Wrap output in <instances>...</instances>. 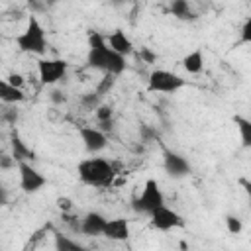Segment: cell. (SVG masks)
<instances>
[{
	"instance_id": "1",
	"label": "cell",
	"mask_w": 251,
	"mask_h": 251,
	"mask_svg": "<svg viewBox=\"0 0 251 251\" xmlns=\"http://www.w3.org/2000/svg\"><path fill=\"white\" fill-rule=\"evenodd\" d=\"M86 65L90 69L102 71L104 75H112V76H120L127 63L122 55L114 53L108 43H106V35H102L100 31H90L88 33V53H86Z\"/></svg>"
},
{
	"instance_id": "2",
	"label": "cell",
	"mask_w": 251,
	"mask_h": 251,
	"mask_svg": "<svg viewBox=\"0 0 251 251\" xmlns=\"http://www.w3.org/2000/svg\"><path fill=\"white\" fill-rule=\"evenodd\" d=\"M76 173H78V178L82 184L94 186V188H108V186H112V182L116 178L114 165L102 157H88V159L78 161Z\"/></svg>"
},
{
	"instance_id": "3",
	"label": "cell",
	"mask_w": 251,
	"mask_h": 251,
	"mask_svg": "<svg viewBox=\"0 0 251 251\" xmlns=\"http://www.w3.org/2000/svg\"><path fill=\"white\" fill-rule=\"evenodd\" d=\"M16 45L22 53H31V55H45L47 51V35L39 20L31 14L27 18L25 29L16 37Z\"/></svg>"
},
{
	"instance_id": "4",
	"label": "cell",
	"mask_w": 251,
	"mask_h": 251,
	"mask_svg": "<svg viewBox=\"0 0 251 251\" xmlns=\"http://www.w3.org/2000/svg\"><path fill=\"white\" fill-rule=\"evenodd\" d=\"M161 206H165V196H163V192L159 188V182L155 178H147L145 184H143L141 194L133 200V210L139 212V214L151 216Z\"/></svg>"
},
{
	"instance_id": "5",
	"label": "cell",
	"mask_w": 251,
	"mask_h": 251,
	"mask_svg": "<svg viewBox=\"0 0 251 251\" xmlns=\"http://www.w3.org/2000/svg\"><path fill=\"white\" fill-rule=\"evenodd\" d=\"M184 84H186V80H184L182 76H178L176 73L165 71V69H155V71H151V75H149V78H147V90H149V92L175 94V92H178Z\"/></svg>"
},
{
	"instance_id": "6",
	"label": "cell",
	"mask_w": 251,
	"mask_h": 251,
	"mask_svg": "<svg viewBox=\"0 0 251 251\" xmlns=\"http://www.w3.org/2000/svg\"><path fill=\"white\" fill-rule=\"evenodd\" d=\"M69 69V63L65 59H39L37 61V75L41 84H57L59 80L65 78Z\"/></svg>"
},
{
	"instance_id": "7",
	"label": "cell",
	"mask_w": 251,
	"mask_h": 251,
	"mask_svg": "<svg viewBox=\"0 0 251 251\" xmlns=\"http://www.w3.org/2000/svg\"><path fill=\"white\" fill-rule=\"evenodd\" d=\"M18 173H20V188L27 194L39 192L47 184V178L31 163H18Z\"/></svg>"
},
{
	"instance_id": "8",
	"label": "cell",
	"mask_w": 251,
	"mask_h": 251,
	"mask_svg": "<svg viewBox=\"0 0 251 251\" xmlns=\"http://www.w3.org/2000/svg\"><path fill=\"white\" fill-rule=\"evenodd\" d=\"M149 218H151V227L157 231H171L176 227H184V218L167 206L157 208Z\"/></svg>"
},
{
	"instance_id": "9",
	"label": "cell",
	"mask_w": 251,
	"mask_h": 251,
	"mask_svg": "<svg viewBox=\"0 0 251 251\" xmlns=\"http://www.w3.org/2000/svg\"><path fill=\"white\" fill-rule=\"evenodd\" d=\"M163 169H165V173H167L169 176H173V178H184V176H188L190 171H192L188 159L182 157L180 153L171 151V149H165V151H163Z\"/></svg>"
},
{
	"instance_id": "10",
	"label": "cell",
	"mask_w": 251,
	"mask_h": 251,
	"mask_svg": "<svg viewBox=\"0 0 251 251\" xmlns=\"http://www.w3.org/2000/svg\"><path fill=\"white\" fill-rule=\"evenodd\" d=\"M78 135H80V141H82V145L88 153H100L108 145L106 133L100 131L98 127H80Z\"/></svg>"
},
{
	"instance_id": "11",
	"label": "cell",
	"mask_w": 251,
	"mask_h": 251,
	"mask_svg": "<svg viewBox=\"0 0 251 251\" xmlns=\"http://www.w3.org/2000/svg\"><path fill=\"white\" fill-rule=\"evenodd\" d=\"M106 222H108V218L102 216L100 212H86L80 218V229H78V233L88 235V237H98V235H102Z\"/></svg>"
},
{
	"instance_id": "12",
	"label": "cell",
	"mask_w": 251,
	"mask_h": 251,
	"mask_svg": "<svg viewBox=\"0 0 251 251\" xmlns=\"http://www.w3.org/2000/svg\"><path fill=\"white\" fill-rule=\"evenodd\" d=\"M106 43H108V47H110L114 53L122 55L124 59L133 53V41L126 35L124 29H114L110 35H106Z\"/></svg>"
},
{
	"instance_id": "13",
	"label": "cell",
	"mask_w": 251,
	"mask_h": 251,
	"mask_svg": "<svg viewBox=\"0 0 251 251\" xmlns=\"http://www.w3.org/2000/svg\"><path fill=\"white\" fill-rule=\"evenodd\" d=\"M102 235L110 241H126L129 237V222L126 218H114L108 220L104 226Z\"/></svg>"
},
{
	"instance_id": "14",
	"label": "cell",
	"mask_w": 251,
	"mask_h": 251,
	"mask_svg": "<svg viewBox=\"0 0 251 251\" xmlns=\"http://www.w3.org/2000/svg\"><path fill=\"white\" fill-rule=\"evenodd\" d=\"M10 147H12V159L16 163H29L35 159V153L25 145V141L18 135V131H12L10 135Z\"/></svg>"
},
{
	"instance_id": "15",
	"label": "cell",
	"mask_w": 251,
	"mask_h": 251,
	"mask_svg": "<svg viewBox=\"0 0 251 251\" xmlns=\"http://www.w3.org/2000/svg\"><path fill=\"white\" fill-rule=\"evenodd\" d=\"M25 100V94L22 88H16L8 84L4 78H0V102L4 104H20Z\"/></svg>"
},
{
	"instance_id": "16",
	"label": "cell",
	"mask_w": 251,
	"mask_h": 251,
	"mask_svg": "<svg viewBox=\"0 0 251 251\" xmlns=\"http://www.w3.org/2000/svg\"><path fill=\"white\" fill-rule=\"evenodd\" d=\"M169 12L176 18V20H182V22H194L198 16L192 12L190 4L186 0H173L169 4Z\"/></svg>"
},
{
	"instance_id": "17",
	"label": "cell",
	"mask_w": 251,
	"mask_h": 251,
	"mask_svg": "<svg viewBox=\"0 0 251 251\" xmlns=\"http://www.w3.org/2000/svg\"><path fill=\"white\" fill-rule=\"evenodd\" d=\"M182 67H184V71L190 73V75L202 73V69H204V53H202V49H194V51H190L188 55H184Z\"/></svg>"
},
{
	"instance_id": "18",
	"label": "cell",
	"mask_w": 251,
	"mask_h": 251,
	"mask_svg": "<svg viewBox=\"0 0 251 251\" xmlns=\"http://www.w3.org/2000/svg\"><path fill=\"white\" fill-rule=\"evenodd\" d=\"M233 124L237 126V129H239V137H241V145L247 149V147H251V122L245 118V116H239V114H235L233 116Z\"/></svg>"
},
{
	"instance_id": "19",
	"label": "cell",
	"mask_w": 251,
	"mask_h": 251,
	"mask_svg": "<svg viewBox=\"0 0 251 251\" xmlns=\"http://www.w3.org/2000/svg\"><path fill=\"white\" fill-rule=\"evenodd\" d=\"M55 251H86V249L63 233H55Z\"/></svg>"
},
{
	"instance_id": "20",
	"label": "cell",
	"mask_w": 251,
	"mask_h": 251,
	"mask_svg": "<svg viewBox=\"0 0 251 251\" xmlns=\"http://www.w3.org/2000/svg\"><path fill=\"white\" fill-rule=\"evenodd\" d=\"M114 84H116V76H112V75H104L102 80L98 82V86L94 88V92H96L100 98H104V96L114 88Z\"/></svg>"
},
{
	"instance_id": "21",
	"label": "cell",
	"mask_w": 251,
	"mask_h": 251,
	"mask_svg": "<svg viewBox=\"0 0 251 251\" xmlns=\"http://www.w3.org/2000/svg\"><path fill=\"white\" fill-rule=\"evenodd\" d=\"M80 104L86 108V110H96L100 104H102V98L92 90V92H84L80 96Z\"/></svg>"
},
{
	"instance_id": "22",
	"label": "cell",
	"mask_w": 251,
	"mask_h": 251,
	"mask_svg": "<svg viewBox=\"0 0 251 251\" xmlns=\"http://www.w3.org/2000/svg\"><path fill=\"white\" fill-rule=\"evenodd\" d=\"M226 227H227V231H229L231 235H237V233L243 229V222H241L237 216L227 214V216H226Z\"/></svg>"
},
{
	"instance_id": "23",
	"label": "cell",
	"mask_w": 251,
	"mask_h": 251,
	"mask_svg": "<svg viewBox=\"0 0 251 251\" xmlns=\"http://www.w3.org/2000/svg\"><path fill=\"white\" fill-rule=\"evenodd\" d=\"M49 100H51L55 106H61V104H65V102H67V96H65V92H63V90L53 88V90L49 92Z\"/></svg>"
},
{
	"instance_id": "24",
	"label": "cell",
	"mask_w": 251,
	"mask_h": 251,
	"mask_svg": "<svg viewBox=\"0 0 251 251\" xmlns=\"http://www.w3.org/2000/svg\"><path fill=\"white\" fill-rule=\"evenodd\" d=\"M139 135L143 137V141H151V139L157 137V131H155L153 127H149L147 124H141V126H139Z\"/></svg>"
},
{
	"instance_id": "25",
	"label": "cell",
	"mask_w": 251,
	"mask_h": 251,
	"mask_svg": "<svg viewBox=\"0 0 251 251\" xmlns=\"http://www.w3.org/2000/svg\"><path fill=\"white\" fill-rule=\"evenodd\" d=\"M241 43H251V18H247L243 22V27H241Z\"/></svg>"
},
{
	"instance_id": "26",
	"label": "cell",
	"mask_w": 251,
	"mask_h": 251,
	"mask_svg": "<svg viewBox=\"0 0 251 251\" xmlns=\"http://www.w3.org/2000/svg\"><path fill=\"white\" fill-rule=\"evenodd\" d=\"M8 84H12V86H16V88H22L24 86V76L20 75V73H10L6 78H4Z\"/></svg>"
},
{
	"instance_id": "27",
	"label": "cell",
	"mask_w": 251,
	"mask_h": 251,
	"mask_svg": "<svg viewBox=\"0 0 251 251\" xmlns=\"http://www.w3.org/2000/svg\"><path fill=\"white\" fill-rule=\"evenodd\" d=\"M139 57H141V61H143V63H149V65H153V63L157 61V55H155V53H153L149 47H141Z\"/></svg>"
},
{
	"instance_id": "28",
	"label": "cell",
	"mask_w": 251,
	"mask_h": 251,
	"mask_svg": "<svg viewBox=\"0 0 251 251\" xmlns=\"http://www.w3.org/2000/svg\"><path fill=\"white\" fill-rule=\"evenodd\" d=\"M57 206H59V210L63 214H69L73 210V200L67 198V196H61V198H57Z\"/></svg>"
},
{
	"instance_id": "29",
	"label": "cell",
	"mask_w": 251,
	"mask_h": 251,
	"mask_svg": "<svg viewBox=\"0 0 251 251\" xmlns=\"http://www.w3.org/2000/svg\"><path fill=\"white\" fill-rule=\"evenodd\" d=\"M14 167H18V163L12 159V155H0V169L10 171V169H14Z\"/></svg>"
},
{
	"instance_id": "30",
	"label": "cell",
	"mask_w": 251,
	"mask_h": 251,
	"mask_svg": "<svg viewBox=\"0 0 251 251\" xmlns=\"http://www.w3.org/2000/svg\"><path fill=\"white\" fill-rule=\"evenodd\" d=\"M8 204V190L0 184V206H6Z\"/></svg>"
}]
</instances>
